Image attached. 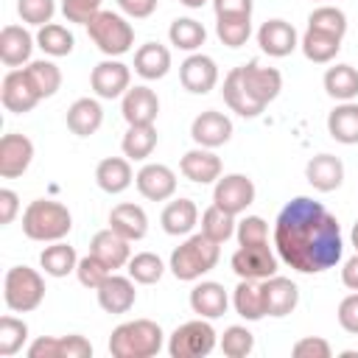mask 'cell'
<instances>
[{"label": "cell", "instance_id": "30bf717a", "mask_svg": "<svg viewBox=\"0 0 358 358\" xmlns=\"http://www.w3.org/2000/svg\"><path fill=\"white\" fill-rule=\"evenodd\" d=\"M90 87L98 98H123L126 90L131 87V70L129 64H123L120 59H103L92 67L90 73Z\"/></svg>", "mask_w": 358, "mask_h": 358}, {"label": "cell", "instance_id": "603a6c76", "mask_svg": "<svg viewBox=\"0 0 358 358\" xmlns=\"http://www.w3.org/2000/svg\"><path fill=\"white\" fill-rule=\"evenodd\" d=\"M34 48H36V36H31V31L22 25H6L0 31V62L6 67L14 70L28 64Z\"/></svg>", "mask_w": 358, "mask_h": 358}, {"label": "cell", "instance_id": "9a60e30c", "mask_svg": "<svg viewBox=\"0 0 358 358\" xmlns=\"http://www.w3.org/2000/svg\"><path fill=\"white\" fill-rule=\"evenodd\" d=\"M134 185L148 201H168L176 193V173L162 162H148L134 173Z\"/></svg>", "mask_w": 358, "mask_h": 358}, {"label": "cell", "instance_id": "816d5d0a", "mask_svg": "<svg viewBox=\"0 0 358 358\" xmlns=\"http://www.w3.org/2000/svg\"><path fill=\"white\" fill-rule=\"evenodd\" d=\"M103 0H62V14L67 22H78L87 25L98 11H101Z\"/></svg>", "mask_w": 358, "mask_h": 358}, {"label": "cell", "instance_id": "74e56055", "mask_svg": "<svg viewBox=\"0 0 358 358\" xmlns=\"http://www.w3.org/2000/svg\"><path fill=\"white\" fill-rule=\"evenodd\" d=\"M22 70H25V76H28V81L36 90L39 98H53L59 92V87H62V70L50 59H34Z\"/></svg>", "mask_w": 358, "mask_h": 358}, {"label": "cell", "instance_id": "7a4b0ae2", "mask_svg": "<svg viewBox=\"0 0 358 358\" xmlns=\"http://www.w3.org/2000/svg\"><path fill=\"white\" fill-rule=\"evenodd\" d=\"M218 257H221V243L210 241L204 232H196V235H190L187 241H182L171 252L168 268H171V274L176 280L196 282V280H201L207 271H213L218 266Z\"/></svg>", "mask_w": 358, "mask_h": 358}, {"label": "cell", "instance_id": "f1b7e54d", "mask_svg": "<svg viewBox=\"0 0 358 358\" xmlns=\"http://www.w3.org/2000/svg\"><path fill=\"white\" fill-rule=\"evenodd\" d=\"M171 70V50L159 42H145L134 50V73L145 81L165 78Z\"/></svg>", "mask_w": 358, "mask_h": 358}, {"label": "cell", "instance_id": "b9f144b4", "mask_svg": "<svg viewBox=\"0 0 358 358\" xmlns=\"http://www.w3.org/2000/svg\"><path fill=\"white\" fill-rule=\"evenodd\" d=\"M235 227H238L235 215L227 213V210H221L218 204H210V207L201 213V232H204L210 241H215V243H227V241L235 235Z\"/></svg>", "mask_w": 358, "mask_h": 358}, {"label": "cell", "instance_id": "2e32d148", "mask_svg": "<svg viewBox=\"0 0 358 358\" xmlns=\"http://www.w3.org/2000/svg\"><path fill=\"white\" fill-rule=\"evenodd\" d=\"M260 291H263V305H266V316L282 319L288 313H294V308L299 305V288L294 280L271 274L268 280H260Z\"/></svg>", "mask_w": 358, "mask_h": 358}, {"label": "cell", "instance_id": "e575fe53", "mask_svg": "<svg viewBox=\"0 0 358 358\" xmlns=\"http://www.w3.org/2000/svg\"><path fill=\"white\" fill-rule=\"evenodd\" d=\"M39 266H42V271H45L48 277H67V274L76 271L78 255H76V249H73L70 243L53 241L50 246H45V249L39 252Z\"/></svg>", "mask_w": 358, "mask_h": 358}, {"label": "cell", "instance_id": "3957f363", "mask_svg": "<svg viewBox=\"0 0 358 358\" xmlns=\"http://www.w3.org/2000/svg\"><path fill=\"white\" fill-rule=\"evenodd\" d=\"M165 344V333L151 319H131L112 330L109 352L115 358H154Z\"/></svg>", "mask_w": 358, "mask_h": 358}, {"label": "cell", "instance_id": "7402d4cb", "mask_svg": "<svg viewBox=\"0 0 358 358\" xmlns=\"http://www.w3.org/2000/svg\"><path fill=\"white\" fill-rule=\"evenodd\" d=\"M257 45H260L263 53H268L274 59H282V56H291L299 48V34L285 20H266L257 28Z\"/></svg>", "mask_w": 358, "mask_h": 358}, {"label": "cell", "instance_id": "277c9868", "mask_svg": "<svg viewBox=\"0 0 358 358\" xmlns=\"http://www.w3.org/2000/svg\"><path fill=\"white\" fill-rule=\"evenodd\" d=\"M70 229H73V215L62 201L34 199L22 210V232L31 241H39V243L64 241Z\"/></svg>", "mask_w": 358, "mask_h": 358}, {"label": "cell", "instance_id": "5bb4252c", "mask_svg": "<svg viewBox=\"0 0 358 358\" xmlns=\"http://www.w3.org/2000/svg\"><path fill=\"white\" fill-rule=\"evenodd\" d=\"M28 358H92V344L78 336H42L28 347Z\"/></svg>", "mask_w": 358, "mask_h": 358}, {"label": "cell", "instance_id": "d6a6232c", "mask_svg": "<svg viewBox=\"0 0 358 358\" xmlns=\"http://www.w3.org/2000/svg\"><path fill=\"white\" fill-rule=\"evenodd\" d=\"M221 95H224V103H227L235 115H241V117H257V115L263 112V106L255 103L252 95L246 92V87L241 84V73H238V67H232V70L224 76Z\"/></svg>", "mask_w": 358, "mask_h": 358}, {"label": "cell", "instance_id": "8992f818", "mask_svg": "<svg viewBox=\"0 0 358 358\" xmlns=\"http://www.w3.org/2000/svg\"><path fill=\"white\" fill-rule=\"evenodd\" d=\"M6 308L14 313H31L45 299V277L31 266H11L3 280Z\"/></svg>", "mask_w": 358, "mask_h": 358}, {"label": "cell", "instance_id": "4dcf8cb0", "mask_svg": "<svg viewBox=\"0 0 358 358\" xmlns=\"http://www.w3.org/2000/svg\"><path fill=\"white\" fill-rule=\"evenodd\" d=\"M159 224L168 235H190L193 227L199 224V207L193 199H173L165 204L162 215H159Z\"/></svg>", "mask_w": 358, "mask_h": 358}, {"label": "cell", "instance_id": "c3c4849f", "mask_svg": "<svg viewBox=\"0 0 358 358\" xmlns=\"http://www.w3.org/2000/svg\"><path fill=\"white\" fill-rule=\"evenodd\" d=\"M17 14L25 25H48L56 14V0H17Z\"/></svg>", "mask_w": 358, "mask_h": 358}, {"label": "cell", "instance_id": "91938a15", "mask_svg": "<svg viewBox=\"0 0 358 358\" xmlns=\"http://www.w3.org/2000/svg\"><path fill=\"white\" fill-rule=\"evenodd\" d=\"M179 3H182V6H187V8H201L207 0H179Z\"/></svg>", "mask_w": 358, "mask_h": 358}, {"label": "cell", "instance_id": "f35d334b", "mask_svg": "<svg viewBox=\"0 0 358 358\" xmlns=\"http://www.w3.org/2000/svg\"><path fill=\"white\" fill-rule=\"evenodd\" d=\"M157 140L159 137H157L154 123H148V126H129L126 134H123V140H120L123 157H129L131 162H143V159H148L154 154Z\"/></svg>", "mask_w": 358, "mask_h": 358}, {"label": "cell", "instance_id": "f6af8a7d", "mask_svg": "<svg viewBox=\"0 0 358 358\" xmlns=\"http://www.w3.org/2000/svg\"><path fill=\"white\" fill-rule=\"evenodd\" d=\"M215 36L227 48H241L252 36V17H215Z\"/></svg>", "mask_w": 358, "mask_h": 358}, {"label": "cell", "instance_id": "9c48e42d", "mask_svg": "<svg viewBox=\"0 0 358 358\" xmlns=\"http://www.w3.org/2000/svg\"><path fill=\"white\" fill-rule=\"evenodd\" d=\"M255 182L246 173H224L213 187V204L232 215H241L255 201Z\"/></svg>", "mask_w": 358, "mask_h": 358}, {"label": "cell", "instance_id": "ba28073f", "mask_svg": "<svg viewBox=\"0 0 358 358\" xmlns=\"http://www.w3.org/2000/svg\"><path fill=\"white\" fill-rule=\"evenodd\" d=\"M232 271L238 274V280H268L271 274H277L280 257L271 252L268 243H257V246H238L235 255L229 257Z\"/></svg>", "mask_w": 358, "mask_h": 358}, {"label": "cell", "instance_id": "7c38bea8", "mask_svg": "<svg viewBox=\"0 0 358 358\" xmlns=\"http://www.w3.org/2000/svg\"><path fill=\"white\" fill-rule=\"evenodd\" d=\"M34 162V143L20 134L8 131L0 137V176L3 179H17L22 176Z\"/></svg>", "mask_w": 358, "mask_h": 358}, {"label": "cell", "instance_id": "e0dca14e", "mask_svg": "<svg viewBox=\"0 0 358 358\" xmlns=\"http://www.w3.org/2000/svg\"><path fill=\"white\" fill-rule=\"evenodd\" d=\"M0 101H3V106H6L8 112H14V115H25V112H31L42 98H39L36 90L31 87L25 70L14 67V70H8V73L3 76V84H0Z\"/></svg>", "mask_w": 358, "mask_h": 358}, {"label": "cell", "instance_id": "d4e9b609", "mask_svg": "<svg viewBox=\"0 0 358 358\" xmlns=\"http://www.w3.org/2000/svg\"><path fill=\"white\" fill-rule=\"evenodd\" d=\"M229 308V294L215 280H201L190 291V310L201 319H218Z\"/></svg>", "mask_w": 358, "mask_h": 358}, {"label": "cell", "instance_id": "f907efd6", "mask_svg": "<svg viewBox=\"0 0 358 358\" xmlns=\"http://www.w3.org/2000/svg\"><path fill=\"white\" fill-rule=\"evenodd\" d=\"M235 238L238 246H257V243H268V224L260 215H246L238 221L235 227Z\"/></svg>", "mask_w": 358, "mask_h": 358}, {"label": "cell", "instance_id": "f546056e", "mask_svg": "<svg viewBox=\"0 0 358 358\" xmlns=\"http://www.w3.org/2000/svg\"><path fill=\"white\" fill-rule=\"evenodd\" d=\"M327 134L341 145H358V103L341 101L327 115Z\"/></svg>", "mask_w": 358, "mask_h": 358}, {"label": "cell", "instance_id": "8fae6325", "mask_svg": "<svg viewBox=\"0 0 358 358\" xmlns=\"http://www.w3.org/2000/svg\"><path fill=\"white\" fill-rule=\"evenodd\" d=\"M238 73H241V84L246 87V92L252 95V101L260 103L263 109H266V106L280 95V90H282V76H280V70H274V67H260L257 62H249V64H241Z\"/></svg>", "mask_w": 358, "mask_h": 358}, {"label": "cell", "instance_id": "8d00e7d4", "mask_svg": "<svg viewBox=\"0 0 358 358\" xmlns=\"http://www.w3.org/2000/svg\"><path fill=\"white\" fill-rule=\"evenodd\" d=\"M299 48H302V53H305L308 62H313V64H327V62H333V59L338 56L341 39L308 28V31L299 36Z\"/></svg>", "mask_w": 358, "mask_h": 358}, {"label": "cell", "instance_id": "44dd1931", "mask_svg": "<svg viewBox=\"0 0 358 358\" xmlns=\"http://www.w3.org/2000/svg\"><path fill=\"white\" fill-rule=\"evenodd\" d=\"M95 294H98V305L106 313H115V316L129 313L134 308V302H137L134 280L131 277H123V274H115V271L95 288Z\"/></svg>", "mask_w": 358, "mask_h": 358}, {"label": "cell", "instance_id": "6f0895ef", "mask_svg": "<svg viewBox=\"0 0 358 358\" xmlns=\"http://www.w3.org/2000/svg\"><path fill=\"white\" fill-rule=\"evenodd\" d=\"M157 3H159V0H117L120 11H123L126 17H134V20H145V17H151L154 8H157Z\"/></svg>", "mask_w": 358, "mask_h": 358}, {"label": "cell", "instance_id": "83f0119b", "mask_svg": "<svg viewBox=\"0 0 358 358\" xmlns=\"http://www.w3.org/2000/svg\"><path fill=\"white\" fill-rule=\"evenodd\" d=\"M109 227L115 232H120L126 241H143L148 235V215H145V210L140 204L123 201V204H115L112 207Z\"/></svg>", "mask_w": 358, "mask_h": 358}, {"label": "cell", "instance_id": "681fc988", "mask_svg": "<svg viewBox=\"0 0 358 358\" xmlns=\"http://www.w3.org/2000/svg\"><path fill=\"white\" fill-rule=\"evenodd\" d=\"M112 274V268L101 260V257H95L92 252L90 255H84V257H78V266H76V277H78V282L84 285V288H98L106 277Z\"/></svg>", "mask_w": 358, "mask_h": 358}, {"label": "cell", "instance_id": "52a82bcc", "mask_svg": "<svg viewBox=\"0 0 358 358\" xmlns=\"http://www.w3.org/2000/svg\"><path fill=\"white\" fill-rule=\"evenodd\" d=\"M218 344V333L210 324V319H190L185 324H179L171 338H168V352L171 358H204L215 350Z\"/></svg>", "mask_w": 358, "mask_h": 358}, {"label": "cell", "instance_id": "f5cc1de1", "mask_svg": "<svg viewBox=\"0 0 358 358\" xmlns=\"http://www.w3.org/2000/svg\"><path fill=\"white\" fill-rule=\"evenodd\" d=\"M291 355H294V358H330L333 350H330V344H327L324 338H319V336H305V338H299V341L291 347Z\"/></svg>", "mask_w": 358, "mask_h": 358}, {"label": "cell", "instance_id": "6da1fadb", "mask_svg": "<svg viewBox=\"0 0 358 358\" xmlns=\"http://www.w3.org/2000/svg\"><path fill=\"white\" fill-rule=\"evenodd\" d=\"M277 257L299 274H322L344 255L338 218L316 199H291L274 221Z\"/></svg>", "mask_w": 358, "mask_h": 358}, {"label": "cell", "instance_id": "d6986e66", "mask_svg": "<svg viewBox=\"0 0 358 358\" xmlns=\"http://www.w3.org/2000/svg\"><path fill=\"white\" fill-rule=\"evenodd\" d=\"M120 112H123V120L129 126H148L159 115V98L145 84L129 87L126 95H123V101H120Z\"/></svg>", "mask_w": 358, "mask_h": 358}, {"label": "cell", "instance_id": "7bdbcfd3", "mask_svg": "<svg viewBox=\"0 0 358 358\" xmlns=\"http://www.w3.org/2000/svg\"><path fill=\"white\" fill-rule=\"evenodd\" d=\"M126 268H129V277L134 282H140V285H154L165 274V263L154 252H137V255H131V260L126 263Z\"/></svg>", "mask_w": 358, "mask_h": 358}, {"label": "cell", "instance_id": "94428289", "mask_svg": "<svg viewBox=\"0 0 358 358\" xmlns=\"http://www.w3.org/2000/svg\"><path fill=\"white\" fill-rule=\"evenodd\" d=\"M350 238H352V246H355V252H358V221L352 224V232H350Z\"/></svg>", "mask_w": 358, "mask_h": 358}, {"label": "cell", "instance_id": "bcb514c9", "mask_svg": "<svg viewBox=\"0 0 358 358\" xmlns=\"http://www.w3.org/2000/svg\"><path fill=\"white\" fill-rule=\"evenodd\" d=\"M25 341H28V324L17 316H3L0 319V358L17 355Z\"/></svg>", "mask_w": 358, "mask_h": 358}, {"label": "cell", "instance_id": "1f68e13d", "mask_svg": "<svg viewBox=\"0 0 358 358\" xmlns=\"http://www.w3.org/2000/svg\"><path fill=\"white\" fill-rule=\"evenodd\" d=\"M103 123V109L95 98H78L70 103L67 109V129L76 134V137H90L101 129Z\"/></svg>", "mask_w": 358, "mask_h": 358}, {"label": "cell", "instance_id": "484cf974", "mask_svg": "<svg viewBox=\"0 0 358 358\" xmlns=\"http://www.w3.org/2000/svg\"><path fill=\"white\" fill-rule=\"evenodd\" d=\"M129 243H131V241H126L120 232H115L112 227H106V229H101V232L92 235L90 252H92L95 257H101V260L115 271V268H123V266L131 260V246H129Z\"/></svg>", "mask_w": 358, "mask_h": 358}, {"label": "cell", "instance_id": "9f6ffc18", "mask_svg": "<svg viewBox=\"0 0 358 358\" xmlns=\"http://www.w3.org/2000/svg\"><path fill=\"white\" fill-rule=\"evenodd\" d=\"M20 213V196L11 187L0 190V227H8Z\"/></svg>", "mask_w": 358, "mask_h": 358}, {"label": "cell", "instance_id": "ac0fdd59", "mask_svg": "<svg viewBox=\"0 0 358 358\" xmlns=\"http://www.w3.org/2000/svg\"><path fill=\"white\" fill-rule=\"evenodd\" d=\"M190 137L201 148H218L232 137V120L218 109H204L190 123Z\"/></svg>", "mask_w": 358, "mask_h": 358}, {"label": "cell", "instance_id": "11a10c76", "mask_svg": "<svg viewBox=\"0 0 358 358\" xmlns=\"http://www.w3.org/2000/svg\"><path fill=\"white\" fill-rule=\"evenodd\" d=\"M252 0H213L215 17H252Z\"/></svg>", "mask_w": 358, "mask_h": 358}, {"label": "cell", "instance_id": "d590c367", "mask_svg": "<svg viewBox=\"0 0 358 358\" xmlns=\"http://www.w3.org/2000/svg\"><path fill=\"white\" fill-rule=\"evenodd\" d=\"M322 84H324V92L333 101H338V103L341 101H355V95H358V70L352 64H333V67H327Z\"/></svg>", "mask_w": 358, "mask_h": 358}, {"label": "cell", "instance_id": "cb8c5ba5", "mask_svg": "<svg viewBox=\"0 0 358 358\" xmlns=\"http://www.w3.org/2000/svg\"><path fill=\"white\" fill-rule=\"evenodd\" d=\"M305 179L319 193H333L344 182V162L336 154H316L305 165Z\"/></svg>", "mask_w": 358, "mask_h": 358}, {"label": "cell", "instance_id": "4fadbf2b", "mask_svg": "<svg viewBox=\"0 0 358 358\" xmlns=\"http://www.w3.org/2000/svg\"><path fill=\"white\" fill-rule=\"evenodd\" d=\"M179 81L193 95H207L218 84V64L207 53H190L179 64Z\"/></svg>", "mask_w": 358, "mask_h": 358}, {"label": "cell", "instance_id": "ab89813d", "mask_svg": "<svg viewBox=\"0 0 358 358\" xmlns=\"http://www.w3.org/2000/svg\"><path fill=\"white\" fill-rule=\"evenodd\" d=\"M168 39H171V45L179 48V50L196 53V50L204 45L207 31H204V25H201L199 20H193V17H176V20L171 22V28H168Z\"/></svg>", "mask_w": 358, "mask_h": 358}, {"label": "cell", "instance_id": "ee69618b", "mask_svg": "<svg viewBox=\"0 0 358 358\" xmlns=\"http://www.w3.org/2000/svg\"><path fill=\"white\" fill-rule=\"evenodd\" d=\"M308 28L344 39V34H347V14L338 6H319V8H313L308 14Z\"/></svg>", "mask_w": 358, "mask_h": 358}, {"label": "cell", "instance_id": "5b68a950", "mask_svg": "<svg viewBox=\"0 0 358 358\" xmlns=\"http://www.w3.org/2000/svg\"><path fill=\"white\" fill-rule=\"evenodd\" d=\"M87 34L95 42V48L106 56V59H117L123 53H129L134 48V28L131 22L117 14V11H106L101 8L90 22H87Z\"/></svg>", "mask_w": 358, "mask_h": 358}, {"label": "cell", "instance_id": "ffe728a7", "mask_svg": "<svg viewBox=\"0 0 358 358\" xmlns=\"http://www.w3.org/2000/svg\"><path fill=\"white\" fill-rule=\"evenodd\" d=\"M179 171H182L185 179H190V182H196V185H213V182L221 179L224 165H221V157H218L213 148L196 145V148H190V151L182 154Z\"/></svg>", "mask_w": 358, "mask_h": 358}, {"label": "cell", "instance_id": "4316f807", "mask_svg": "<svg viewBox=\"0 0 358 358\" xmlns=\"http://www.w3.org/2000/svg\"><path fill=\"white\" fill-rule=\"evenodd\" d=\"M95 182L103 193L117 196L123 193L131 182H134V171H131V159L129 157H103L95 165Z\"/></svg>", "mask_w": 358, "mask_h": 358}, {"label": "cell", "instance_id": "60d3db41", "mask_svg": "<svg viewBox=\"0 0 358 358\" xmlns=\"http://www.w3.org/2000/svg\"><path fill=\"white\" fill-rule=\"evenodd\" d=\"M73 45H76V36L59 25V22H48L36 31V48H42V53L59 59V56H70L73 53Z\"/></svg>", "mask_w": 358, "mask_h": 358}, {"label": "cell", "instance_id": "836d02e7", "mask_svg": "<svg viewBox=\"0 0 358 358\" xmlns=\"http://www.w3.org/2000/svg\"><path fill=\"white\" fill-rule=\"evenodd\" d=\"M232 308L241 319L246 322H260L266 316V305H263V291L257 280H241L232 291Z\"/></svg>", "mask_w": 358, "mask_h": 358}, {"label": "cell", "instance_id": "680465c9", "mask_svg": "<svg viewBox=\"0 0 358 358\" xmlns=\"http://www.w3.org/2000/svg\"><path fill=\"white\" fill-rule=\"evenodd\" d=\"M341 282L350 291H358V252L344 260V266H341Z\"/></svg>", "mask_w": 358, "mask_h": 358}, {"label": "cell", "instance_id": "db71d44e", "mask_svg": "<svg viewBox=\"0 0 358 358\" xmlns=\"http://www.w3.org/2000/svg\"><path fill=\"white\" fill-rule=\"evenodd\" d=\"M336 316H338V324H341L347 333L358 336V291H352L350 296H344V299L338 302Z\"/></svg>", "mask_w": 358, "mask_h": 358}, {"label": "cell", "instance_id": "7dc6e473", "mask_svg": "<svg viewBox=\"0 0 358 358\" xmlns=\"http://www.w3.org/2000/svg\"><path fill=\"white\" fill-rule=\"evenodd\" d=\"M218 344H221V352H224L227 358H246V355H252V350H255V336H252L249 327L232 324V327L224 330V336H221Z\"/></svg>", "mask_w": 358, "mask_h": 358}]
</instances>
